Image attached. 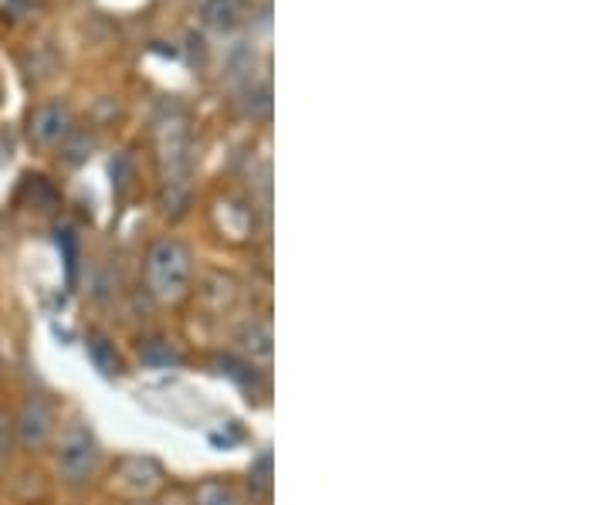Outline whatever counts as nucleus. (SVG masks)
Wrapping results in <instances>:
<instances>
[{
    "label": "nucleus",
    "mask_w": 610,
    "mask_h": 505,
    "mask_svg": "<svg viewBox=\"0 0 610 505\" xmlns=\"http://www.w3.org/2000/svg\"><path fill=\"white\" fill-rule=\"evenodd\" d=\"M191 251L181 241H157L147 255V285L160 302H181L191 288Z\"/></svg>",
    "instance_id": "1"
},
{
    "label": "nucleus",
    "mask_w": 610,
    "mask_h": 505,
    "mask_svg": "<svg viewBox=\"0 0 610 505\" xmlns=\"http://www.w3.org/2000/svg\"><path fill=\"white\" fill-rule=\"evenodd\" d=\"M160 163H163V176L170 194L181 191L176 197H187V176H191V133L184 123H166L160 129ZM166 194V200H170Z\"/></svg>",
    "instance_id": "2"
},
{
    "label": "nucleus",
    "mask_w": 610,
    "mask_h": 505,
    "mask_svg": "<svg viewBox=\"0 0 610 505\" xmlns=\"http://www.w3.org/2000/svg\"><path fill=\"white\" fill-rule=\"evenodd\" d=\"M95 461H99V445H95V438L89 435V431H85L82 424L68 427L65 438H61V445H58V472H61V479L71 482V485L85 482V479L95 472Z\"/></svg>",
    "instance_id": "3"
},
{
    "label": "nucleus",
    "mask_w": 610,
    "mask_h": 505,
    "mask_svg": "<svg viewBox=\"0 0 610 505\" xmlns=\"http://www.w3.org/2000/svg\"><path fill=\"white\" fill-rule=\"evenodd\" d=\"M71 129V113H68V105L61 102H45L34 110L31 116V142L34 147H58V142L68 136Z\"/></svg>",
    "instance_id": "4"
},
{
    "label": "nucleus",
    "mask_w": 610,
    "mask_h": 505,
    "mask_svg": "<svg viewBox=\"0 0 610 505\" xmlns=\"http://www.w3.org/2000/svg\"><path fill=\"white\" fill-rule=\"evenodd\" d=\"M51 408L42 401V397H31V401L21 408V417H18V438L24 448H42L48 438H51Z\"/></svg>",
    "instance_id": "5"
},
{
    "label": "nucleus",
    "mask_w": 610,
    "mask_h": 505,
    "mask_svg": "<svg viewBox=\"0 0 610 505\" xmlns=\"http://www.w3.org/2000/svg\"><path fill=\"white\" fill-rule=\"evenodd\" d=\"M207 24L218 27V31H231L238 21H241V11H238V0H210L207 11H204Z\"/></svg>",
    "instance_id": "6"
},
{
    "label": "nucleus",
    "mask_w": 610,
    "mask_h": 505,
    "mask_svg": "<svg viewBox=\"0 0 610 505\" xmlns=\"http://www.w3.org/2000/svg\"><path fill=\"white\" fill-rule=\"evenodd\" d=\"M197 505H238V495L225 482H207L197 492Z\"/></svg>",
    "instance_id": "7"
},
{
    "label": "nucleus",
    "mask_w": 610,
    "mask_h": 505,
    "mask_svg": "<svg viewBox=\"0 0 610 505\" xmlns=\"http://www.w3.org/2000/svg\"><path fill=\"white\" fill-rule=\"evenodd\" d=\"M4 448H8V421L0 417V455H4Z\"/></svg>",
    "instance_id": "8"
}]
</instances>
